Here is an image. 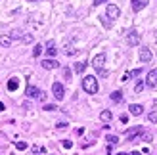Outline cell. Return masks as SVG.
<instances>
[{
    "label": "cell",
    "instance_id": "cell-1",
    "mask_svg": "<svg viewBox=\"0 0 157 155\" xmlns=\"http://www.w3.org/2000/svg\"><path fill=\"white\" fill-rule=\"evenodd\" d=\"M82 90L86 92V94H96L98 92V79L92 75H86L82 79Z\"/></svg>",
    "mask_w": 157,
    "mask_h": 155
},
{
    "label": "cell",
    "instance_id": "cell-2",
    "mask_svg": "<svg viewBox=\"0 0 157 155\" xmlns=\"http://www.w3.org/2000/svg\"><path fill=\"white\" fill-rule=\"evenodd\" d=\"M104 63H105V54H104V52H100L98 56H94V59H92V67L98 71L100 77H107V71L104 69Z\"/></svg>",
    "mask_w": 157,
    "mask_h": 155
},
{
    "label": "cell",
    "instance_id": "cell-3",
    "mask_svg": "<svg viewBox=\"0 0 157 155\" xmlns=\"http://www.w3.org/2000/svg\"><path fill=\"white\" fill-rule=\"evenodd\" d=\"M52 94H54V98H56V100H59V102H61V100L65 98V88H63V84H61V82H54V84H52Z\"/></svg>",
    "mask_w": 157,
    "mask_h": 155
},
{
    "label": "cell",
    "instance_id": "cell-4",
    "mask_svg": "<svg viewBox=\"0 0 157 155\" xmlns=\"http://www.w3.org/2000/svg\"><path fill=\"white\" fill-rule=\"evenodd\" d=\"M121 15V10H119V6H115V4H109L107 6V10H105V17L109 21H115L117 17Z\"/></svg>",
    "mask_w": 157,
    "mask_h": 155
},
{
    "label": "cell",
    "instance_id": "cell-5",
    "mask_svg": "<svg viewBox=\"0 0 157 155\" xmlns=\"http://www.w3.org/2000/svg\"><path fill=\"white\" fill-rule=\"evenodd\" d=\"M13 38H15V40H21L23 44H31L35 40L33 35H23L21 31H13V33H12V40H13Z\"/></svg>",
    "mask_w": 157,
    "mask_h": 155
},
{
    "label": "cell",
    "instance_id": "cell-6",
    "mask_svg": "<svg viewBox=\"0 0 157 155\" xmlns=\"http://www.w3.org/2000/svg\"><path fill=\"white\" fill-rule=\"evenodd\" d=\"M127 42L130 44V46H138L140 44V33L136 29H130L128 31V35H127Z\"/></svg>",
    "mask_w": 157,
    "mask_h": 155
},
{
    "label": "cell",
    "instance_id": "cell-7",
    "mask_svg": "<svg viewBox=\"0 0 157 155\" xmlns=\"http://www.w3.org/2000/svg\"><path fill=\"white\" fill-rule=\"evenodd\" d=\"M146 84L150 88H155L157 86V69H151L150 73H147V77H146Z\"/></svg>",
    "mask_w": 157,
    "mask_h": 155
},
{
    "label": "cell",
    "instance_id": "cell-8",
    "mask_svg": "<svg viewBox=\"0 0 157 155\" xmlns=\"http://www.w3.org/2000/svg\"><path fill=\"white\" fill-rule=\"evenodd\" d=\"M151 50L150 48H140V61L142 63H147V61H151Z\"/></svg>",
    "mask_w": 157,
    "mask_h": 155
},
{
    "label": "cell",
    "instance_id": "cell-9",
    "mask_svg": "<svg viewBox=\"0 0 157 155\" xmlns=\"http://www.w3.org/2000/svg\"><path fill=\"white\" fill-rule=\"evenodd\" d=\"M40 65H42L44 69H48V71H52V69H58V67H59V63H58L56 59H52V58H48V59H44V61H42Z\"/></svg>",
    "mask_w": 157,
    "mask_h": 155
},
{
    "label": "cell",
    "instance_id": "cell-10",
    "mask_svg": "<svg viewBox=\"0 0 157 155\" xmlns=\"http://www.w3.org/2000/svg\"><path fill=\"white\" fill-rule=\"evenodd\" d=\"M25 94H27V98H38V96L42 94V92L38 90L36 86H33V84H29V86H27V90H25Z\"/></svg>",
    "mask_w": 157,
    "mask_h": 155
},
{
    "label": "cell",
    "instance_id": "cell-11",
    "mask_svg": "<svg viewBox=\"0 0 157 155\" xmlns=\"http://www.w3.org/2000/svg\"><path fill=\"white\" fill-rule=\"evenodd\" d=\"M144 130H142V127H136V128H128L127 130V138L128 140H136V136L138 134H142Z\"/></svg>",
    "mask_w": 157,
    "mask_h": 155
},
{
    "label": "cell",
    "instance_id": "cell-12",
    "mask_svg": "<svg viewBox=\"0 0 157 155\" xmlns=\"http://www.w3.org/2000/svg\"><path fill=\"white\" fill-rule=\"evenodd\" d=\"M147 2H150V0H132V10L134 12L144 10V8L147 6Z\"/></svg>",
    "mask_w": 157,
    "mask_h": 155
},
{
    "label": "cell",
    "instance_id": "cell-13",
    "mask_svg": "<svg viewBox=\"0 0 157 155\" xmlns=\"http://www.w3.org/2000/svg\"><path fill=\"white\" fill-rule=\"evenodd\" d=\"M128 111H130V115H142L144 113V107L140 105V104H130V107H128Z\"/></svg>",
    "mask_w": 157,
    "mask_h": 155
},
{
    "label": "cell",
    "instance_id": "cell-14",
    "mask_svg": "<svg viewBox=\"0 0 157 155\" xmlns=\"http://www.w3.org/2000/svg\"><path fill=\"white\" fill-rule=\"evenodd\" d=\"M140 73H142V69H134V71H127V73L123 75V79H121V81L124 82V81H128V79H132V77H138Z\"/></svg>",
    "mask_w": 157,
    "mask_h": 155
},
{
    "label": "cell",
    "instance_id": "cell-15",
    "mask_svg": "<svg viewBox=\"0 0 157 155\" xmlns=\"http://www.w3.org/2000/svg\"><path fill=\"white\" fill-rule=\"evenodd\" d=\"M0 46H4V48L12 46V36L10 35H0Z\"/></svg>",
    "mask_w": 157,
    "mask_h": 155
},
{
    "label": "cell",
    "instance_id": "cell-16",
    "mask_svg": "<svg viewBox=\"0 0 157 155\" xmlns=\"http://www.w3.org/2000/svg\"><path fill=\"white\" fill-rule=\"evenodd\" d=\"M46 52H48V56H50V58H54V56L58 54V48H56V44H54V40L48 42V46H46Z\"/></svg>",
    "mask_w": 157,
    "mask_h": 155
},
{
    "label": "cell",
    "instance_id": "cell-17",
    "mask_svg": "<svg viewBox=\"0 0 157 155\" xmlns=\"http://www.w3.org/2000/svg\"><path fill=\"white\" fill-rule=\"evenodd\" d=\"M17 86H19V81L17 79H10V81H8V90H10V92H15Z\"/></svg>",
    "mask_w": 157,
    "mask_h": 155
},
{
    "label": "cell",
    "instance_id": "cell-18",
    "mask_svg": "<svg viewBox=\"0 0 157 155\" xmlns=\"http://www.w3.org/2000/svg\"><path fill=\"white\" fill-rule=\"evenodd\" d=\"M111 117H113V115H111V111H109V109H104V111L100 113V119L104 121V123H109V121H111Z\"/></svg>",
    "mask_w": 157,
    "mask_h": 155
},
{
    "label": "cell",
    "instance_id": "cell-19",
    "mask_svg": "<svg viewBox=\"0 0 157 155\" xmlns=\"http://www.w3.org/2000/svg\"><path fill=\"white\" fill-rule=\"evenodd\" d=\"M111 100H113L115 104H119L121 100H123V92H121V90H115V92H111Z\"/></svg>",
    "mask_w": 157,
    "mask_h": 155
},
{
    "label": "cell",
    "instance_id": "cell-20",
    "mask_svg": "<svg viewBox=\"0 0 157 155\" xmlns=\"http://www.w3.org/2000/svg\"><path fill=\"white\" fill-rule=\"evenodd\" d=\"M86 69V63L84 61H78V63H75V73H84Z\"/></svg>",
    "mask_w": 157,
    "mask_h": 155
},
{
    "label": "cell",
    "instance_id": "cell-21",
    "mask_svg": "<svg viewBox=\"0 0 157 155\" xmlns=\"http://www.w3.org/2000/svg\"><path fill=\"white\" fill-rule=\"evenodd\" d=\"M144 86H146V82H144V81H138L136 86H134V92H136V94H140V92L144 90Z\"/></svg>",
    "mask_w": 157,
    "mask_h": 155
},
{
    "label": "cell",
    "instance_id": "cell-22",
    "mask_svg": "<svg viewBox=\"0 0 157 155\" xmlns=\"http://www.w3.org/2000/svg\"><path fill=\"white\" fill-rule=\"evenodd\" d=\"M40 54H42V46H40V44H36V46H35V50H33V56L38 58Z\"/></svg>",
    "mask_w": 157,
    "mask_h": 155
},
{
    "label": "cell",
    "instance_id": "cell-23",
    "mask_svg": "<svg viewBox=\"0 0 157 155\" xmlns=\"http://www.w3.org/2000/svg\"><path fill=\"white\" fill-rule=\"evenodd\" d=\"M147 121H150V123H157V111H151L150 115H147Z\"/></svg>",
    "mask_w": 157,
    "mask_h": 155
},
{
    "label": "cell",
    "instance_id": "cell-24",
    "mask_svg": "<svg viewBox=\"0 0 157 155\" xmlns=\"http://www.w3.org/2000/svg\"><path fill=\"white\" fill-rule=\"evenodd\" d=\"M101 23H104V27H107V29L111 27V21H109V19L105 17V15H101Z\"/></svg>",
    "mask_w": 157,
    "mask_h": 155
},
{
    "label": "cell",
    "instance_id": "cell-25",
    "mask_svg": "<svg viewBox=\"0 0 157 155\" xmlns=\"http://www.w3.org/2000/svg\"><path fill=\"white\" fill-rule=\"evenodd\" d=\"M15 148L17 149H27V142H15Z\"/></svg>",
    "mask_w": 157,
    "mask_h": 155
},
{
    "label": "cell",
    "instance_id": "cell-26",
    "mask_svg": "<svg viewBox=\"0 0 157 155\" xmlns=\"http://www.w3.org/2000/svg\"><path fill=\"white\" fill-rule=\"evenodd\" d=\"M140 140H144V142H150V140H151V134L142 132V136H140Z\"/></svg>",
    "mask_w": 157,
    "mask_h": 155
},
{
    "label": "cell",
    "instance_id": "cell-27",
    "mask_svg": "<svg viewBox=\"0 0 157 155\" xmlns=\"http://www.w3.org/2000/svg\"><path fill=\"white\" fill-rule=\"evenodd\" d=\"M65 54H67V56H75V54H78V50L77 48H67Z\"/></svg>",
    "mask_w": 157,
    "mask_h": 155
},
{
    "label": "cell",
    "instance_id": "cell-28",
    "mask_svg": "<svg viewBox=\"0 0 157 155\" xmlns=\"http://www.w3.org/2000/svg\"><path fill=\"white\" fill-rule=\"evenodd\" d=\"M107 142L109 144H119V138L117 136H107Z\"/></svg>",
    "mask_w": 157,
    "mask_h": 155
},
{
    "label": "cell",
    "instance_id": "cell-29",
    "mask_svg": "<svg viewBox=\"0 0 157 155\" xmlns=\"http://www.w3.org/2000/svg\"><path fill=\"white\" fill-rule=\"evenodd\" d=\"M63 148H65V149L73 148V142H71V140H63Z\"/></svg>",
    "mask_w": 157,
    "mask_h": 155
},
{
    "label": "cell",
    "instance_id": "cell-30",
    "mask_svg": "<svg viewBox=\"0 0 157 155\" xmlns=\"http://www.w3.org/2000/svg\"><path fill=\"white\" fill-rule=\"evenodd\" d=\"M63 77L69 81V79H71V71H69V69H63Z\"/></svg>",
    "mask_w": 157,
    "mask_h": 155
},
{
    "label": "cell",
    "instance_id": "cell-31",
    "mask_svg": "<svg viewBox=\"0 0 157 155\" xmlns=\"http://www.w3.org/2000/svg\"><path fill=\"white\" fill-rule=\"evenodd\" d=\"M54 109H58L56 105H44V111H54Z\"/></svg>",
    "mask_w": 157,
    "mask_h": 155
},
{
    "label": "cell",
    "instance_id": "cell-32",
    "mask_svg": "<svg viewBox=\"0 0 157 155\" xmlns=\"http://www.w3.org/2000/svg\"><path fill=\"white\" fill-rule=\"evenodd\" d=\"M44 149L42 148H38V146H35V148H33V153H42Z\"/></svg>",
    "mask_w": 157,
    "mask_h": 155
},
{
    "label": "cell",
    "instance_id": "cell-33",
    "mask_svg": "<svg viewBox=\"0 0 157 155\" xmlns=\"http://www.w3.org/2000/svg\"><path fill=\"white\" fill-rule=\"evenodd\" d=\"M104 2H107V0H94L92 4H94V6H100V4H104Z\"/></svg>",
    "mask_w": 157,
    "mask_h": 155
},
{
    "label": "cell",
    "instance_id": "cell-34",
    "mask_svg": "<svg viewBox=\"0 0 157 155\" xmlns=\"http://www.w3.org/2000/svg\"><path fill=\"white\" fill-rule=\"evenodd\" d=\"M130 155H142V153H140V151H132Z\"/></svg>",
    "mask_w": 157,
    "mask_h": 155
},
{
    "label": "cell",
    "instance_id": "cell-35",
    "mask_svg": "<svg viewBox=\"0 0 157 155\" xmlns=\"http://www.w3.org/2000/svg\"><path fill=\"white\" fill-rule=\"evenodd\" d=\"M6 109V107H4V104H0V111H4Z\"/></svg>",
    "mask_w": 157,
    "mask_h": 155
},
{
    "label": "cell",
    "instance_id": "cell-36",
    "mask_svg": "<svg viewBox=\"0 0 157 155\" xmlns=\"http://www.w3.org/2000/svg\"><path fill=\"white\" fill-rule=\"evenodd\" d=\"M29 2H38V0H29Z\"/></svg>",
    "mask_w": 157,
    "mask_h": 155
},
{
    "label": "cell",
    "instance_id": "cell-37",
    "mask_svg": "<svg viewBox=\"0 0 157 155\" xmlns=\"http://www.w3.org/2000/svg\"><path fill=\"white\" fill-rule=\"evenodd\" d=\"M117 155H127V153H117Z\"/></svg>",
    "mask_w": 157,
    "mask_h": 155
}]
</instances>
